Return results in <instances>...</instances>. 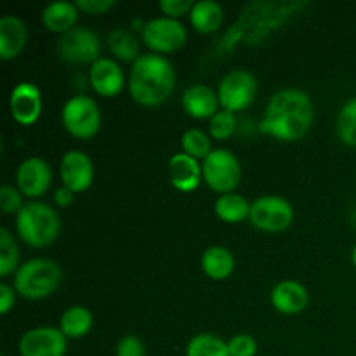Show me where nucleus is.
<instances>
[{"label":"nucleus","instance_id":"16","mask_svg":"<svg viewBox=\"0 0 356 356\" xmlns=\"http://www.w3.org/2000/svg\"><path fill=\"white\" fill-rule=\"evenodd\" d=\"M89 83L94 92L101 97H115L125 86L122 66L111 58H99L89 70Z\"/></svg>","mask_w":356,"mask_h":356},{"label":"nucleus","instance_id":"40","mask_svg":"<svg viewBox=\"0 0 356 356\" xmlns=\"http://www.w3.org/2000/svg\"><path fill=\"white\" fill-rule=\"evenodd\" d=\"M2 356H7V355H2Z\"/></svg>","mask_w":356,"mask_h":356},{"label":"nucleus","instance_id":"29","mask_svg":"<svg viewBox=\"0 0 356 356\" xmlns=\"http://www.w3.org/2000/svg\"><path fill=\"white\" fill-rule=\"evenodd\" d=\"M337 136L348 146L356 148V97L339 110L336 122Z\"/></svg>","mask_w":356,"mask_h":356},{"label":"nucleus","instance_id":"8","mask_svg":"<svg viewBox=\"0 0 356 356\" xmlns=\"http://www.w3.org/2000/svg\"><path fill=\"white\" fill-rule=\"evenodd\" d=\"M56 52L70 65H94L101 58L99 35L87 26H75L59 35Z\"/></svg>","mask_w":356,"mask_h":356},{"label":"nucleus","instance_id":"32","mask_svg":"<svg viewBox=\"0 0 356 356\" xmlns=\"http://www.w3.org/2000/svg\"><path fill=\"white\" fill-rule=\"evenodd\" d=\"M23 193L10 184H3L0 188V209L6 214H16L23 209Z\"/></svg>","mask_w":356,"mask_h":356},{"label":"nucleus","instance_id":"38","mask_svg":"<svg viewBox=\"0 0 356 356\" xmlns=\"http://www.w3.org/2000/svg\"><path fill=\"white\" fill-rule=\"evenodd\" d=\"M73 198H75V193H73V191L66 186H59L58 190L54 191V195H52V200H54V204L61 209L70 207V205L73 204Z\"/></svg>","mask_w":356,"mask_h":356},{"label":"nucleus","instance_id":"5","mask_svg":"<svg viewBox=\"0 0 356 356\" xmlns=\"http://www.w3.org/2000/svg\"><path fill=\"white\" fill-rule=\"evenodd\" d=\"M63 280V271L59 264L45 257L28 259L14 273V291L24 299L38 301L56 292Z\"/></svg>","mask_w":356,"mask_h":356},{"label":"nucleus","instance_id":"10","mask_svg":"<svg viewBox=\"0 0 356 356\" xmlns=\"http://www.w3.org/2000/svg\"><path fill=\"white\" fill-rule=\"evenodd\" d=\"M259 83L254 73L247 70H232L221 79L218 86V97L222 110L232 113L249 108L256 101Z\"/></svg>","mask_w":356,"mask_h":356},{"label":"nucleus","instance_id":"21","mask_svg":"<svg viewBox=\"0 0 356 356\" xmlns=\"http://www.w3.org/2000/svg\"><path fill=\"white\" fill-rule=\"evenodd\" d=\"M79 7L75 2H66V0H56L45 6L42 10V23L49 31L58 35H65L66 31L75 28L79 19Z\"/></svg>","mask_w":356,"mask_h":356},{"label":"nucleus","instance_id":"31","mask_svg":"<svg viewBox=\"0 0 356 356\" xmlns=\"http://www.w3.org/2000/svg\"><path fill=\"white\" fill-rule=\"evenodd\" d=\"M236 131V115L228 110H219L214 117L209 120V134L218 141H226L232 138Z\"/></svg>","mask_w":356,"mask_h":356},{"label":"nucleus","instance_id":"14","mask_svg":"<svg viewBox=\"0 0 356 356\" xmlns=\"http://www.w3.org/2000/svg\"><path fill=\"white\" fill-rule=\"evenodd\" d=\"M59 177L63 186L70 188L73 193L89 190L94 181V163L82 149H70L63 155L59 163Z\"/></svg>","mask_w":356,"mask_h":356},{"label":"nucleus","instance_id":"23","mask_svg":"<svg viewBox=\"0 0 356 356\" xmlns=\"http://www.w3.org/2000/svg\"><path fill=\"white\" fill-rule=\"evenodd\" d=\"M202 270L212 280H226L235 271V256L222 245H212L202 256Z\"/></svg>","mask_w":356,"mask_h":356},{"label":"nucleus","instance_id":"27","mask_svg":"<svg viewBox=\"0 0 356 356\" xmlns=\"http://www.w3.org/2000/svg\"><path fill=\"white\" fill-rule=\"evenodd\" d=\"M186 356H229L228 343L214 334H197L188 343Z\"/></svg>","mask_w":356,"mask_h":356},{"label":"nucleus","instance_id":"33","mask_svg":"<svg viewBox=\"0 0 356 356\" xmlns=\"http://www.w3.org/2000/svg\"><path fill=\"white\" fill-rule=\"evenodd\" d=\"M229 356H256L257 343L249 334H236L228 341Z\"/></svg>","mask_w":356,"mask_h":356},{"label":"nucleus","instance_id":"22","mask_svg":"<svg viewBox=\"0 0 356 356\" xmlns=\"http://www.w3.org/2000/svg\"><path fill=\"white\" fill-rule=\"evenodd\" d=\"M190 23L198 33H216L225 23V9L216 0H198L190 13Z\"/></svg>","mask_w":356,"mask_h":356},{"label":"nucleus","instance_id":"11","mask_svg":"<svg viewBox=\"0 0 356 356\" xmlns=\"http://www.w3.org/2000/svg\"><path fill=\"white\" fill-rule=\"evenodd\" d=\"M249 221L261 232H284L294 222V207L287 198L264 195L250 204Z\"/></svg>","mask_w":356,"mask_h":356},{"label":"nucleus","instance_id":"6","mask_svg":"<svg viewBox=\"0 0 356 356\" xmlns=\"http://www.w3.org/2000/svg\"><path fill=\"white\" fill-rule=\"evenodd\" d=\"M61 124L70 136L90 139L101 129V110L96 101L83 94L70 97L61 110Z\"/></svg>","mask_w":356,"mask_h":356},{"label":"nucleus","instance_id":"30","mask_svg":"<svg viewBox=\"0 0 356 356\" xmlns=\"http://www.w3.org/2000/svg\"><path fill=\"white\" fill-rule=\"evenodd\" d=\"M181 146H183V153L197 160H205L212 152L209 134H205L200 129H188L181 138Z\"/></svg>","mask_w":356,"mask_h":356},{"label":"nucleus","instance_id":"19","mask_svg":"<svg viewBox=\"0 0 356 356\" xmlns=\"http://www.w3.org/2000/svg\"><path fill=\"white\" fill-rule=\"evenodd\" d=\"M28 44V28L16 14L0 17V59L10 61L24 51Z\"/></svg>","mask_w":356,"mask_h":356},{"label":"nucleus","instance_id":"37","mask_svg":"<svg viewBox=\"0 0 356 356\" xmlns=\"http://www.w3.org/2000/svg\"><path fill=\"white\" fill-rule=\"evenodd\" d=\"M16 294L17 292L14 291L13 285L6 284V282L0 284V313H2V315H7V313L14 308Z\"/></svg>","mask_w":356,"mask_h":356},{"label":"nucleus","instance_id":"1","mask_svg":"<svg viewBox=\"0 0 356 356\" xmlns=\"http://www.w3.org/2000/svg\"><path fill=\"white\" fill-rule=\"evenodd\" d=\"M308 2H250L243 7L238 19L219 38L218 56L228 54L235 45H257L266 40L280 26L294 19ZM225 58V56H222Z\"/></svg>","mask_w":356,"mask_h":356},{"label":"nucleus","instance_id":"20","mask_svg":"<svg viewBox=\"0 0 356 356\" xmlns=\"http://www.w3.org/2000/svg\"><path fill=\"white\" fill-rule=\"evenodd\" d=\"M309 302L308 289L296 280H282L271 291V305L284 315H298Z\"/></svg>","mask_w":356,"mask_h":356},{"label":"nucleus","instance_id":"13","mask_svg":"<svg viewBox=\"0 0 356 356\" xmlns=\"http://www.w3.org/2000/svg\"><path fill=\"white\" fill-rule=\"evenodd\" d=\"M51 181V165L40 156H28L16 170V188L28 200L40 198L49 190Z\"/></svg>","mask_w":356,"mask_h":356},{"label":"nucleus","instance_id":"15","mask_svg":"<svg viewBox=\"0 0 356 356\" xmlns=\"http://www.w3.org/2000/svg\"><path fill=\"white\" fill-rule=\"evenodd\" d=\"M44 101L42 92L35 83L19 82L9 97V110L14 120L21 125H31L40 118Z\"/></svg>","mask_w":356,"mask_h":356},{"label":"nucleus","instance_id":"35","mask_svg":"<svg viewBox=\"0 0 356 356\" xmlns=\"http://www.w3.org/2000/svg\"><path fill=\"white\" fill-rule=\"evenodd\" d=\"M145 344L139 337L127 334L117 344V356H145Z\"/></svg>","mask_w":356,"mask_h":356},{"label":"nucleus","instance_id":"3","mask_svg":"<svg viewBox=\"0 0 356 356\" xmlns=\"http://www.w3.org/2000/svg\"><path fill=\"white\" fill-rule=\"evenodd\" d=\"M176 89V70L160 54H143L132 65L129 75V94L141 106H159Z\"/></svg>","mask_w":356,"mask_h":356},{"label":"nucleus","instance_id":"7","mask_svg":"<svg viewBox=\"0 0 356 356\" xmlns=\"http://www.w3.org/2000/svg\"><path fill=\"white\" fill-rule=\"evenodd\" d=\"M204 181L211 190L218 193H233L242 179V165L235 153L226 148L212 149L205 160H202Z\"/></svg>","mask_w":356,"mask_h":356},{"label":"nucleus","instance_id":"4","mask_svg":"<svg viewBox=\"0 0 356 356\" xmlns=\"http://www.w3.org/2000/svg\"><path fill=\"white\" fill-rule=\"evenodd\" d=\"M16 232L26 245L40 249L56 242L61 232V219L49 204L28 200L16 216Z\"/></svg>","mask_w":356,"mask_h":356},{"label":"nucleus","instance_id":"34","mask_svg":"<svg viewBox=\"0 0 356 356\" xmlns=\"http://www.w3.org/2000/svg\"><path fill=\"white\" fill-rule=\"evenodd\" d=\"M195 2L191 0H160L159 7L165 17H172V19H179L183 16H190L191 9H193Z\"/></svg>","mask_w":356,"mask_h":356},{"label":"nucleus","instance_id":"12","mask_svg":"<svg viewBox=\"0 0 356 356\" xmlns=\"http://www.w3.org/2000/svg\"><path fill=\"white\" fill-rule=\"evenodd\" d=\"M68 337L56 327H35L21 336L17 350L21 356H65Z\"/></svg>","mask_w":356,"mask_h":356},{"label":"nucleus","instance_id":"24","mask_svg":"<svg viewBox=\"0 0 356 356\" xmlns=\"http://www.w3.org/2000/svg\"><path fill=\"white\" fill-rule=\"evenodd\" d=\"M106 42L108 49L115 56V59L122 63H132L134 65L143 56L139 38L127 28H115V30H111L108 33Z\"/></svg>","mask_w":356,"mask_h":356},{"label":"nucleus","instance_id":"28","mask_svg":"<svg viewBox=\"0 0 356 356\" xmlns=\"http://www.w3.org/2000/svg\"><path fill=\"white\" fill-rule=\"evenodd\" d=\"M19 247L7 228L0 229V277L7 278L19 268Z\"/></svg>","mask_w":356,"mask_h":356},{"label":"nucleus","instance_id":"26","mask_svg":"<svg viewBox=\"0 0 356 356\" xmlns=\"http://www.w3.org/2000/svg\"><path fill=\"white\" fill-rule=\"evenodd\" d=\"M216 216L221 219L222 222H228V225H236V222H242L245 219H249L250 216V204L247 202L245 197L238 193H225L219 195V198L214 204Z\"/></svg>","mask_w":356,"mask_h":356},{"label":"nucleus","instance_id":"25","mask_svg":"<svg viewBox=\"0 0 356 356\" xmlns=\"http://www.w3.org/2000/svg\"><path fill=\"white\" fill-rule=\"evenodd\" d=\"M92 313L86 308V306H70L59 318L58 329L65 334L68 339H80V337L87 336L89 330L92 329Z\"/></svg>","mask_w":356,"mask_h":356},{"label":"nucleus","instance_id":"39","mask_svg":"<svg viewBox=\"0 0 356 356\" xmlns=\"http://www.w3.org/2000/svg\"><path fill=\"white\" fill-rule=\"evenodd\" d=\"M351 263H353V266L356 270V245L353 247V252H351Z\"/></svg>","mask_w":356,"mask_h":356},{"label":"nucleus","instance_id":"17","mask_svg":"<svg viewBox=\"0 0 356 356\" xmlns=\"http://www.w3.org/2000/svg\"><path fill=\"white\" fill-rule=\"evenodd\" d=\"M167 172L172 186L183 193L197 190L204 181L202 163L186 153H174L167 163Z\"/></svg>","mask_w":356,"mask_h":356},{"label":"nucleus","instance_id":"9","mask_svg":"<svg viewBox=\"0 0 356 356\" xmlns=\"http://www.w3.org/2000/svg\"><path fill=\"white\" fill-rule=\"evenodd\" d=\"M186 40V26L179 19L165 16L148 19L141 31V42L153 54H172L183 49Z\"/></svg>","mask_w":356,"mask_h":356},{"label":"nucleus","instance_id":"2","mask_svg":"<svg viewBox=\"0 0 356 356\" xmlns=\"http://www.w3.org/2000/svg\"><path fill=\"white\" fill-rule=\"evenodd\" d=\"M315 120V106L305 90L282 89L268 101L259 131L284 143L301 141Z\"/></svg>","mask_w":356,"mask_h":356},{"label":"nucleus","instance_id":"36","mask_svg":"<svg viewBox=\"0 0 356 356\" xmlns=\"http://www.w3.org/2000/svg\"><path fill=\"white\" fill-rule=\"evenodd\" d=\"M75 3L80 13L90 14V16L106 14L108 10L115 7V0H76Z\"/></svg>","mask_w":356,"mask_h":356},{"label":"nucleus","instance_id":"18","mask_svg":"<svg viewBox=\"0 0 356 356\" xmlns=\"http://www.w3.org/2000/svg\"><path fill=\"white\" fill-rule=\"evenodd\" d=\"M181 104H183V110L197 120H205V118L211 120L221 110L218 90H212L204 83H193L188 87L181 97Z\"/></svg>","mask_w":356,"mask_h":356}]
</instances>
